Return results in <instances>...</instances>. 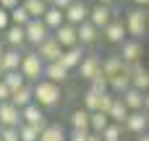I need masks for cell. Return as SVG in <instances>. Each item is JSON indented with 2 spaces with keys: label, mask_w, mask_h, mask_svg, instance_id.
I'll return each instance as SVG.
<instances>
[{
  "label": "cell",
  "mask_w": 149,
  "mask_h": 141,
  "mask_svg": "<svg viewBox=\"0 0 149 141\" xmlns=\"http://www.w3.org/2000/svg\"><path fill=\"white\" fill-rule=\"evenodd\" d=\"M31 97H34V105L37 107H55L63 94H60V86L58 84H50V81L39 78L31 86Z\"/></svg>",
  "instance_id": "cell-1"
},
{
  "label": "cell",
  "mask_w": 149,
  "mask_h": 141,
  "mask_svg": "<svg viewBox=\"0 0 149 141\" xmlns=\"http://www.w3.org/2000/svg\"><path fill=\"white\" fill-rule=\"evenodd\" d=\"M120 21L126 26V34H131V39L141 42V37L147 34V10L144 8H131Z\"/></svg>",
  "instance_id": "cell-2"
},
{
  "label": "cell",
  "mask_w": 149,
  "mask_h": 141,
  "mask_svg": "<svg viewBox=\"0 0 149 141\" xmlns=\"http://www.w3.org/2000/svg\"><path fill=\"white\" fill-rule=\"evenodd\" d=\"M42 68H45V63L37 58V52H34V50H29V52H24V55H21L18 73L24 76V81H39V78H42Z\"/></svg>",
  "instance_id": "cell-3"
},
{
  "label": "cell",
  "mask_w": 149,
  "mask_h": 141,
  "mask_svg": "<svg viewBox=\"0 0 149 141\" xmlns=\"http://www.w3.org/2000/svg\"><path fill=\"white\" fill-rule=\"evenodd\" d=\"M47 37H50V31H47V26L42 24V18H29V24L24 26V39H26L31 47H39Z\"/></svg>",
  "instance_id": "cell-4"
},
{
  "label": "cell",
  "mask_w": 149,
  "mask_h": 141,
  "mask_svg": "<svg viewBox=\"0 0 149 141\" xmlns=\"http://www.w3.org/2000/svg\"><path fill=\"white\" fill-rule=\"evenodd\" d=\"M18 113H21V123H24V126H31V128H37L39 133H42V131L50 126V123H47V118H45V110H42V107H37L34 102H31L29 107L18 110Z\"/></svg>",
  "instance_id": "cell-5"
},
{
  "label": "cell",
  "mask_w": 149,
  "mask_h": 141,
  "mask_svg": "<svg viewBox=\"0 0 149 141\" xmlns=\"http://www.w3.org/2000/svg\"><path fill=\"white\" fill-rule=\"evenodd\" d=\"M63 18H65V24H71V26L84 24V21L89 18V5H86L84 0H73V3L63 10Z\"/></svg>",
  "instance_id": "cell-6"
},
{
  "label": "cell",
  "mask_w": 149,
  "mask_h": 141,
  "mask_svg": "<svg viewBox=\"0 0 149 141\" xmlns=\"http://www.w3.org/2000/svg\"><path fill=\"white\" fill-rule=\"evenodd\" d=\"M34 52H37V58H39L45 65H47V63H58V60H60V55H63V50H60V44L52 39V34H50V37H47L37 50H34Z\"/></svg>",
  "instance_id": "cell-7"
},
{
  "label": "cell",
  "mask_w": 149,
  "mask_h": 141,
  "mask_svg": "<svg viewBox=\"0 0 149 141\" xmlns=\"http://www.w3.org/2000/svg\"><path fill=\"white\" fill-rule=\"evenodd\" d=\"M113 18H115V10H113V8H107V5H94V8H89V18H86V21L100 31V29H105Z\"/></svg>",
  "instance_id": "cell-8"
},
{
  "label": "cell",
  "mask_w": 149,
  "mask_h": 141,
  "mask_svg": "<svg viewBox=\"0 0 149 141\" xmlns=\"http://www.w3.org/2000/svg\"><path fill=\"white\" fill-rule=\"evenodd\" d=\"M52 39L60 44V50H71V47H76V44H79V42H76V26H71V24L58 26V29L52 31Z\"/></svg>",
  "instance_id": "cell-9"
},
{
  "label": "cell",
  "mask_w": 149,
  "mask_h": 141,
  "mask_svg": "<svg viewBox=\"0 0 149 141\" xmlns=\"http://www.w3.org/2000/svg\"><path fill=\"white\" fill-rule=\"evenodd\" d=\"M120 102L126 105L128 113H144V110H147V97H144L141 92H136V89H126V92L120 94Z\"/></svg>",
  "instance_id": "cell-10"
},
{
  "label": "cell",
  "mask_w": 149,
  "mask_h": 141,
  "mask_svg": "<svg viewBox=\"0 0 149 141\" xmlns=\"http://www.w3.org/2000/svg\"><path fill=\"white\" fill-rule=\"evenodd\" d=\"M141 52H144L141 42H136V39H126V42H120V55H118V58H120L126 65H131V63H139Z\"/></svg>",
  "instance_id": "cell-11"
},
{
  "label": "cell",
  "mask_w": 149,
  "mask_h": 141,
  "mask_svg": "<svg viewBox=\"0 0 149 141\" xmlns=\"http://www.w3.org/2000/svg\"><path fill=\"white\" fill-rule=\"evenodd\" d=\"M100 65H102V58L100 55H84V60L79 63L81 78L84 81H92L94 76H100Z\"/></svg>",
  "instance_id": "cell-12"
},
{
  "label": "cell",
  "mask_w": 149,
  "mask_h": 141,
  "mask_svg": "<svg viewBox=\"0 0 149 141\" xmlns=\"http://www.w3.org/2000/svg\"><path fill=\"white\" fill-rule=\"evenodd\" d=\"M18 126H21V113L10 102H3L0 105V128H18Z\"/></svg>",
  "instance_id": "cell-13"
},
{
  "label": "cell",
  "mask_w": 149,
  "mask_h": 141,
  "mask_svg": "<svg viewBox=\"0 0 149 141\" xmlns=\"http://www.w3.org/2000/svg\"><path fill=\"white\" fill-rule=\"evenodd\" d=\"M147 113H128V118L123 120V126L120 128H126V131H131V133H136V136H141V133H147Z\"/></svg>",
  "instance_id": "cell-14"
},
{
  "label": "cell",
  "mask_w": 149,
  "mask_h": 141,
  "mask_svg": "<svg viewBox=\"0 0 149 141\" xmlns=\"http://www.w3.org/2000/svg\"><path fill=\"white\" fill-rule=\"evenodd\" d=\"M102 31H105V39L113 42V44H120V42H126V37H128V34H126V26H123V21H120L118 16H115Z\"/></svg>",
  "instance_id": "cell-15"
},
{
  "label": "cell",
  "mask_w": 149,
  "mask_h": 141,
  "mask_svg": "<svg viewBox=\"0 0 149 141\" xmlns=\"http://www.w3.org/2000/svg\"><path fill=\"white\" fill-rule=\"evenodd\" d=\"M149 86V71L147 68H141L139 63H131V89H136V92H147Z\"/></svg>",
  "instance_id": "cell-16"
},
{
  "label": "cell",
  "mask_w": 149,
  "mask_h": 141,
  "mask_svg": "<svg viewBox=\"0 0 149 141\" xmlns=\"http://www.w3.org/2000/svg\"><path fill=\"white\" fill-rule=\"evenodd\" d=\"M42 78L50 81V84H58V86H60V84L68 78V71H65L60 63H47V65L42 68Z\"/></svg>",
  "instance_id": "cell-17"
},
{
  "label": "cell",
  "mask_w": 149,
  "mask_h": 141,
  "mask_svg": "<svg viewBox=\"0 0 149 141\" xmlns=\"http://www.w3.org/2000/svg\"><path fill=\"white\" fill-rule=\"evenodd\" d=\"M81 60H84V47H79V44H76V47H71V50H63V55H60V60H58V63L71 73V68H76Z\"/></svg>",
  "instance_id": "cell-18"
},
{
  "label": "cell",
  "mask_w": 149,
  "mask_h": 141,
  "mask_svg": "<svg viewBox=\"0 0 149 141\" xmlns=\"http://www.w3.org/2000/svg\"><path fill=\"white\" fill-rule=\"evenodd\" d=\"M16 110H24V107H29L31 102H34V97H31V86L29 84H24L21 89H16V92H10V99H8Z\"/></svg>",
  "instance_id": "cell-19"
},
{
  "label": "cell",
  "mask_w": 149,
  "mask_h": 141,
  "mask_svg": "<svg viewBox=\"0 0 149 141\" xmlns=\"http://www.w3.org/2000/svg\"><path fill=\"white\" fill-rule=\"evenodd\" d=\"M97 39H100V31H97L89 21H84V24L76 26V42H81V47H84V44H94Z\"/></svg>",
  "instance_id": "cell-20"
},
{
  "label": "cell",
  "mask_w": 149,
  "mask_h": 141,
  "mask_svg": "<svg viewBox=\"0 0 149 141\" xmlns=\"http://www.w3.org/2000/svg\"><path fill=\"white\" fill-rule=\"evenodd\" d=\"M123 60L118 58V55H113V58H107V60H102V65H100V73L110 81V78H115V76H120L123 73Z\"/></svg>",
  "instance_id": "cell-21"
},
{
  "label": "cell",
  "mask_w": 149,
  "mask_h": 141,
  "mask_svg": "<svg viewBox=\"0 0 149 141\" xmlns=\"http://www.w3.org/2000/svg\"><path fill=\"white\" fill-rule=\"evenodd\" d=\"M42 24H45V26H47V31L52 34L58 26H63V24H65V18H63V10H58V8L47 5V10H45V16H42Z\"/></svg>",
  "instance_id": "cell-22"
},
{
  "label": "cell",
  "mask_w": 149,
  "mask_h": 141,
  "mask_svg": "<svg viewBox=\"0 0 149 141\" xmlns=\"http://www.w3.org/2000/svg\"><path fill=\"white\" fill-rule=\"evenodd\" d=\"M18 63H21V52L18 50H3V55H0V71L3 73H8V71H18Z\"/></svg>",
  "instance_id": "cell-23"
},
{
  "label": "cell",
  "mask_w": 149,
  "mask_h": 141,
  "mask_svg": "<svg viewBox=\"0 0 149 141\" xmlns=\"http://www.w3.org/2000/svg\"><path fill=\"white\" fill-rule=\"evenodd\" d=\"M126 118H128V110H126V105L120 102V97H115L113 105H110V110H107V120L115 123V126H123Z\"/></svg>",
  "instance_id": "cell-24"
},
{
  "label": "cell",
  "mask_w": 149,
  "mask_h": 141,
  "mask_svg": "<svg viewBox=\"0 0 149 141\" xmlns=\"http://www.w3.org/2000/svg\"><path fill=\"white\" fill-rule=\"evenodd\" d=\"M21 8L26 10V16H29V18H42V16H45V10H47V3H42V0H24V3H21Z\"/></svg>",
  "instance_id": "cell-25"
},
{
  "label": "cell",
  "mask_w": 149,
  "mask_h": 141,
  "mask_svg": "<svg viewBox=\"0 0 149 141\" xmlns=\"http://www.w3.org/2000/svg\"><path fill=\"white\" fill-rule=\"evenodd\" d=\"M37 141H65V131H63V126L50 123V126L39 133V139H37Z\"/></svg>",
  "instance_id": "cell-26"
},
{
  "label": "cell",
  "mask_w": 149,
  "mask_h": 141,
  "mask_svg": "<svg viewBox=\"0 0 149 141\" xmlns=\"http://www.w3.org/2000/svg\"><path fill=\"white\" fill-rule=\"evenodd\" d=\"M5 42H8L13 50H18L21 44H26V39H24V29H21V26H8V29H5Z\"/></svg>",
  "instance_id": "cell-27"
},
{
  "label": "cell",
  "mask_w": 149,
  "mask_h": 141,
  "mask_svg": "<svg viewBox=\"0 0 149 141\" xmlns=\"http://www.w3.org/2000/svg\"><path fill=\"white\" fill-rule=\"evenodd\" d=\"M0 81H3V86H5L8 92H16V89H21V86L26 84V81H24V76H21L18 71H8V73H3V78H0Z\"/></svg>",
  "instance_id": "cell-28"
},
{
  "label": "cell",
  "mask_w": 149,
  "mask_h": 141,
  "mask_svg": "<svg viewBox=\"0 0 149 141\" xmlns=\"http://www.w3.org/2000/svg\"><path fill=\"white\" fill-rule=\"evenodd\" d=\"M110 126V120H107V115H102V113H92L89 115V133H94V136H100L105 128Z\"/></svg>",
  "instance_id": "cell-29"
},
{
  "label": "cell",
  "mask_w": 149,
  "mask_h": 141,
  "mask_svg": "<svg viewBox=\"0 0 149 141\" xmlns=\"http://www.w3.org/2000/svg\"><path fill=\"white\" fill-rule=\"evenodd\" d=\"M71 126H73V131H89V113L86 110H73L71 113Z\"/></svg>",
  "instance_id": "cell-30"
},
{
  "label": "cell",
  "mask_w": 149,
  "mask_h": 141,
  "mask_svg": "<svg viewBox=\"0 0 149 141\" xmlns=\"http://www.w3.org/2000/svg\"><path fill=\"white\" fill-rule=\"evenodd\" d=\"M120 139H123V128L115 126V123H110V126L100 133V141H120Z\"/></svg>",
  "instance_id": "cell-31"
},
{
  "label": "cell",
  "mask_w": 149,
  "mask_h": 141,
  "mask_svg": "<svg viewBox=\"0 0 149 141\" xmlns=\"http://www.w3.org/2000/svg\"><path fill=\"white\" fill-rule=\"evenodd\" d=\"M16 131H18V141H37L39 139V131L31 128V126H24V123H21Z\"/></svg>",
  "instance_id": "cell-32"
},
{
  "label": "cell",
  "mask_w": 149,
  "mask_h": 141,
  "mask_svg": "<svg viewBox=\"0 0 149 141\" xmlns=\"http://www.w3.org/2000/svg\"><path fill=\"white\" fill-rule=\"evenodd\" d=\"M97 105H100V94L89 89V92L84 94V110H86V113L92 115V113H97Z\"/></svg>",
  "instance_id": "cell-33"
},
{
  "label": "cell",
  "mask_w": 149,
  "mask_h": 141,
  "mask_svg": "<svg viewBox=\"0 0 149 141\" xmlns=\"http://www.w3.org/2000/svg\"><path fill=\"white\" fill-rule=\"evenodd\" d=\"M113 99H115V94H110V92H105V94H100V105H97V113H102V115H107V110H110V105H113Z\"/></svg>",
  "instance_id": "cell-34"
},
{
  "label": "cell",
  "mask_w": 149,
  "mask_h": 141,
  "mask_svg": "<svg viewBox=\"0 0 149 141\" xmlns=\"http://www.w3.org/2000/svg\"><path fill=\"white\" fill-rule=\"evenodd\" d=\"M89 89H92V92H97V94H105V92H107V78H105L102 73H100V76H94Z\"/></svg>",
  "instance_id": "cell-35"
},
{
  "label": "cell",
  "mask_w": 149,
  "mask_h": 141,
  "mask_svg": "<svg viewBox=\"0 0 149 141\" xmlns=\"http://www.w3.org/2000/svg\"><path fill=\"white\" fill-rule=\"evenodd\" d=\"M0 141H18L16 128H0Z\"/></svg>",
  "instance_id": "cell-36"
},
{
  "label": "cell",
  "mask_w": 149,
  "mask_h": 141,
  "mask_svg": "<svg viewBox=\"0 0 149 141\" xmlns=\"http://www.w3.org/2000/svg\"><path fill=\"white\" fill-rule=\"evenodd\" d=\"M65 141H89V131H71V136H65Z\"/></svg>",
  "instance_id": "cell-37"
},
{
  "label": "cell",
  "mask_w": 149,
  "mask_h": 141,
  "mask_svg": "<svg viewBox=\"0 0 149 141\" xmlns=\"http://www.w3.org/2000/svg\"><path fill=\"white\" fill-rule=\"evenodd\" d=\"M8 26H10V21H8V10L0 8V31H5Z\"/></svg>",
  "instance_id": "cell-38"
},
{
  "label": "cell",
  "mask_w": 149,
  "mask_h": 141,
  "mask_svg": "<svg viewBox=\"0 0 149 141\" xmlns=\"http://www.w3.org/2000/svg\"><path fill=\"white\" fill-rule=\"evenodd\" d=\"M71 3H73V0H52L50 5H52V8H58V10H65V8H68Z\"/></svg>",
  "instance_id": "cell-39"
},
{
  "label": "cell",
  "mask_w": 149,
  "mask_h": 141,
  "mask_svg": "<svg viewBox=\"0 0 149 141\" xmlns=\"http://www.w3.org/2000/svg\"><path fill=\"white\" fill-rule=\"evenodd\" d=\"M16 5H18V0H0V8L3 10H13Z\"/></svg>",
  "instance_id": "cell-40"
},
{
  "label": "cell",
  "mask_w": 149,
  "mask_h": 141,
  "mask_svg": "<svg viewBox=\"0 0 149 141\" xmlns=\"http://www.w3.org/2000/svg\"><path fill=\"white\" fill-rule=\"evenodd\" d=\"M8 99H10V92H8V89L3 86V81H0V105H3V102H8Z\"/></svg>",
  "instance_id": "cell-41"
},
{
  "label": "cell",
  "mask_w": 149,
  "mask_h": 141,
  "mask_svg": "<svg viewBox=\"0 0 149 141\" xmlns=\"http://www.w3.org/2000/svg\"><path fill=\"white\" fill-rule=\"evenodd\" d=\"M147 3L149 0H134V5H136V8H144V10H147Z\"/></svg>",
  "instance_id": "cell-42"
},
{
  "label": "cell",
  "mask_w": 149,
  "mask_h": 141,
  "mask_svg": "<svg viewBox=\"0 0 149 141\" xmlns=\"http://www.w3.org/2000/svg\"><path fill=\"white\" fill-rule=\"evenodd\" d=\"M113 3H115V0H97V5H107V8H110Z\"/></svg>",
  "instance_id": "cell-43"
},
{
  "label": "cell",
  "mask_w": 149,
  "mask_h": 141,
  "mask_svg": "<svg viewBox=\"0 0 149 141\" xmlns=\"http://www.w3.org/2000/svg\"><path fill=\"white\" fill-rule=\"evenodd\" d=\"M136 141H149V136H147V133H141V136H136Z\"/></svg>",
  "instance_id": "cell-44"
},
{
  "label": "cell",
  "mask_w": 149,
  "mask_h": 141,
  "mask_svg": "<svg viewBox=\"0 0 149 141\" xmlns=\"http://www.w3.org/2000/svg\"><path fill=\"white\" fill-rule=\"evenodd\" d=\"M89 141H100V136H94V133H89Z\"/></svg>",
  "instance_id": "cell-45"
},
{
  "label": "cell",
  "mask_w": 149,
  "mask_h": 141,
  "mask_svg": "<svg viewBox=\"0 0 149 141\" xmlns=\"http://www.w3.org/2000/svg\"><path fill=\"white\" fill-rule=\"evenodd\" d=\"M42 3H47V5H50V3H52V0H42Z\"/></svg>",
  "instance_id": "cell-46"
},
{
  "label": "cell",
  "mask_w": 149,
  "mask_h": 141,
  "mask_svg": "<svg viewBox=\"0 0 149 141\" xmlns=\"http://www.w3.org/2000/svg\"><path fill=\"white\" fill-rule=\"evenodd\" d=\"M0 55H3V42H0Z\"/></svg>",
  "instance_id": "cell-47"
},
{
  "label": "cell",
  "mask_w": 149,
  "mask_h": 141,
  "mask_svg": "<svg viewBox=\"0 0 149 141\" xmlns=\"http://www.w3.org/2000/svg\"><path fill=\"white\" fill-rule=\"evenodd\" d=\"M0 78H3V71H0Z\"/></svg>",
  "instance_id": "cell-48"
}]
</instances>
